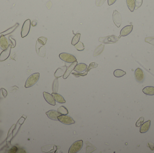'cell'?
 <instances>
[{"instance_id": "1", "label": "cell", "mask_w": 154, "mask_h": 153, "mask_svg": "<svg viewBox=\"0 0 154 153\" xmlns=\"http://www.w3.org/2000/svg\"><path fill=\"white\" fill-rule=\"evenodd\" d=\"M40 74L39 73H34L27 78L26 81L25 87L30 88L33 86L38 81L39 79Z\"/></svg>"}, {"instance_id": "2", "label": "cell", "mask_w": 154, "mask_h": 153, "mask_svg": "<svg viewBox=\"0 0 154 153\" xmlns=\"http://www.w3.org/2000/svg\"><path fill=\"white\" fill-rule=\"evenodd\" d=\"M119 37L115 35L109 36L105 37H100L99 41L104 44H114L116 43L119 41Z\"/></svg>"}, {"instance_id": "3", "label": "cell", "mask_w": 154, "mask_h": 153, "mask_svg": "<svg viewBox=\"0 0 154 153\" xmlns=\"http://www.w3.org/2000/svg\"><path fill=\"white\" fill-rule=\"evenodd\" d=\"M59 57L62 60L66 63L72 64L77 61V59L74 55L68 53H61L59 55Z\"/></svg>"}, {"instance_id": "4", "label": "cell", "mask_w": 154, "mask_h": 153, "mask_svg": "<svg viewBox=\"0 0 154 153\" xmlns=\"http://www.w3.org/2000/svg\"><path fill=\"white\" fill-rule=\"evenodd\" d=\"M31 26V21L30 19L26 20L23 24L22 28L21 35L22 38L26 37L29 34Z\"/></svg>"}, {"instance_id": "5", "label": "cell", "mask_w": 154, "mask_h": 153, "mask_svg": "<svg viewBox=\"0 0 154 153\" xmlns=\"http://www.w3.org/2000/svg\"><path fill=\"white\" fill-rule=\"evenodd\" d=\"M83 145L82 140H78L74 143L69 149V153H76L79 152Z\"/></svg>"}, {"instance_id": "6", "label": "cell", "mask_w": 154, "mask_h": 153, "mask_svg": "<svg viewBox=\"0 0 154 153\" xmlns=\"http://www.w3.org/2000/svg\"><path fill=\"white\" fill-rule=\"evenodd\" d=\"M112 19L116 26L120 27L122 22V17L120 13L116 10H114L112 15Z\"/></svg>"}, {"instance_id": "7", "label": "cell", "mask_w": 154, "mask_h": 153, "mask_svg": "<svg viewBox=\"0 0 154 153\" xmlns=\"http://www.w3.org/2000/svg\"><path fill=\"white\" fill-rule=\"evenodd\" d=\"M58 119L60 122L66 125H70L75 123L74 119L70 116L67 115H60L58 116Z\"/></svg>"}, {"instance_id": "8", "label": "cell", "mask_w": 154, "mask_h": 153, "mask_svg": "<svg viewBox=\"0 0 154 153\" xmlns=\"http://www.w3.org/2000/svg\"><path fill=\"white\" fill-rule=\"evenodd\" d=\"M134 76L136 80L139 83H142L144 80V75L141 69L137 68L134 72Z\"/></svg>"}, {"instance_id": "9", "label": "cell", "mask_w": 154, "mask_h": 153, "mask_svg": "<svg viewBox=\"0 0 154 153\" xmlns=\"http://www.w3.org/2000/svg\"><path fill=\"white\" fill-rule=\"evenodd\" d=\"M133 29V25H127L125 26L124 27L122 28L121 30L120 33V36L119 38L120 39L121 36H125L129 35L130 33L132 31Z\"/></svg>"}, {"instance_id": "10", "label": "cell", "mask_w": 154, "mask_h": 153, "mask_svg": "<svg viewBox=\"0 0 154 153\" xmlns=\"http://www.w3.org/2000/svg\"><path fill=\"white\" fill-rule=\"evenodd\" d=\"M46 115L49 119L53 120H58V117L61 115L58 111L55 110H50L46 112Z\"/></svg>"}, {"instance_id": "11", "label": "cell", "mask_w": 154, "mask_h": 153, "mask_svg": "<svg viewBox=\"0 0 154 153\" xmlns=\"http://www.w3.org/2000/svg\"><path fill=\"white\" fill-rule=\"evenodd\" d=\"M43 94L44 98L47 103L52 105H56V101L52 95L45 92H43Z\"/></svg>"}, {"instance_id": "12", "label": "cell", "mask_w": 154, "mask_h": 153, "mask_svg": "<svg viewBox=\"0 0 154 153\" xmlns=\"http://www.w3.org/2000/svg\"><path fill=\"white\" fill-rule=\"evenodd\" d=\"M11 46L10 45L9 47L1 52L0 54V61H4L8 59L10 53H11Z\"/></svg>"}, {"instance_id": "13", "label": "cell", "mask_w": 154, "mask_h": 153, "mask_svg": "<svg viewBox=\"0 0 154 153\" xmlns=\"http://www.w3.org/2000/svg\"><path fill=\"white\" fill-rule=\"evenodd\" d=\"M78 64V61H75L74 63H72L69 66L68 68L67 69L65 72V74L63 75V79H66L68 78V76L70 74V73L72 72V71L74 70L76 66Z\"/></svg>"}, {"instance_id": "14", "label": "cell", "mask_w": 154, "mask_h": 153, "mask_svg": "<svg viewBox=\"0 0 154 153\" xmlns=\"http://www.w3.org/2000/svg\"><path fill=\"white\" fill-rule=\"evenodd\" d=\"M9 47V43L7 38L5 36L0 37V48L1 50H6Z\"/></svg>"}, {"instance_id": "15", "label": "cell", "mask_w": 154, "mask_h": 153, "mask_svg": "<svg viewBox=\"0 0 154 153\" xmlns=\"http://www.w3.org/2000/svg\"><path fill=\"white\" fill-rule=\"evenodd\" d=\"M150 123H151V121L149 120L142 124V125L141 126L140 129V133H144L148 132L150 128Z\"/></svg>"}, {"instance_id": "16", "label": "cell", "mask_w": 154, "mask_h": 153, "mask_svg": "<svg viewBox=\"0 0 154 153\" xmlns=\"http://www.w3.org/2000/svg\"><path fill=\"white\" fill-rule=\"evenodd\" d=\"M66 70H67V66H65L60 67L57 69V70L56 71L54 75L56 78L61 77L64 75Z\"/></svg>"}, {"instance_id": "17", "label": "cell", "mask_w": 154, "mask_h": 153, "mask_svg": "<svg viewBox=\"0 0 154 153\" xmlns=\"http://www.w3.org/2000/svg\"><path fill=\"white\" fill-rule=\"evenodd\" d=\"M87 68V66L86 64H84V63H81V64H77L74 70L75 71H76L77 72H84L86 70Z\"/></svg>"}, {"instance_id": "18", "label": "cell", "mask_w": 154, "mask_h": 153, "mask_svg": "<svg viewBox=\"0 0 154 153\" xmlns=\"http://www.w3.org/2000/svg\"><path fill=\"white\" fill-rule=\"evenodd\" d=\"M52 95L55 100L57 101V103H66L65 99L61 95L59 94L56 93H53L52 94Z\"/></svg>"}, {"instance_id": "19", "label": "cell", "mask_w": 154, "mask_h": 153, "mask_svg": "<svg viewBox=\"0 0 154 153\" xmlns=\"http://www.w3.org/2000/svg\"><path fill=\"white\" fill-rule=\"evenodd\" d=\"M144 94L147 95H154V87L153 86H147L142 89Z\"/></svg>"}, {"instance_id": "20", "label": "cell", "mask_w": 154, "mask_h": 153, "mask_svg": "<svg viewBox=\"0 0 154 153\" xmlns=\"http://www.w3.org/2000/svg\"><path fill=\"white\" fill-rule=\"evenodd\" d=\"M104 47H105V45L104 44H101L99 46L96 47V49L95 50L94 53L93 54V56L96 57L99 55L101 54L103 50H104Z\"/></svg>"}, {"instance_id": "21", "label": "cell", "mask_w": 154, "mask_h": 153, "mask_svg": "<svg viewBox=\"0 0 154 153\" xmlns=\"http://www.w3.org/2000/svg\"><path fill=\"white\" fill-rule=\"evenodd\" d=\"M127 6L131 12H134L135 10V0H126Z\"/></svg>"}, {"instance_id": "22", "label": "cell", "mask_w": 154, "mask_h": 153, "mask_svg": "<svg viewBox=\"0 0 154 153\" xmlns=\"http://www.w3.org/2000/svg\"><path fill=\"white\" fill-rule=\"evenodd\" d=\"M126 73L124 71L120 69H117L114 71V75L116 77H121L126 75Z\"/></svg>"}, {"instance_id": "23", "label": "cell", "mask_w": 154, "mask_h": 153, "mask_svg": "<svg viewBox=\"0 0 154 153\" xmlns=\"http://www.w3.org/2000/svg\"><path fill=\"white\" fill-rule=\"evenodd\" d=\"M80 36V33H77V34H76L72 39V42H71L72 45L75 46L76 44H77L79 41Z\"/></svg>"}, {"instance_id": "24", "label": "cell", "mask_w": 154, "mask_h": 153, "mask_svg": "<svg viewBox=\"0 0 154 153\" xmlns=\"http://www.w3.org/2000/svg\"><path fill=\"white\" fill-rule=\"evenodd\" d=\"M57 111L60 113L61 115H67L68 114L69 112H68V110L64 106H60L57 109Z\"/></svg>"}, {"instance_id": "25", "label": "cell", "mask_w": 154, "mask_h": 153, "mask_svg": "<svg viewBox=\"0 0 154 153\" xmlns=\"http://www.w3.org/2000/svg\"><path fill=\"white\" fill-rule=\"evenodd\" d=\"M75 48L79 51H82L84 50L85 47L84 44L80 41H79L77 44L75 45Z\"/></svg>"}, {"instance_id": "26", "label": "cell", "mask_w": 154, "mask_h": 153, "mask_svg": "<svg viewBox=\"0 0 154 153\" xmlns=\"http://www.w3.org/2000/svg\"><path fill=\"white\" fill-rule=\"evenodd\" d=\"M58 79H56L54 80L53 82V86H52V89H53V92H57L58 91Z\"/></svg>"}, {"instance_id": "27", "label": "cell", "mask_w": 154, "mask_h": 153, "mask_svg": "<svg viewBox=\"0 0 154 153\" xmlns=\"http://www.w3.org/2000/svg\"><path fill=\"white\" fill-rule=\"evenodd\" d=\"M47 40V38L45 37H39L37 39V41L39 42V43L41 45H46Z\"/></svg>"}, {"instance_id": "28", "label": "cell", "mask_w": 154, "mask_h": 153, "mask_svg": "<svg viewBox=\"0 0 154 153\" xmlns=\"http://www.w3.org/2000/svg\"><path fill=\"white\" fill-rule=\"evenodd\" d=\"M98 66V64H96V63H91V64H90L89 66H88V67H87V69H86V72H88L89 71H90V70H91V69L95 68H96Z\"/></svg>"}, {"instance_id": "29", "label": "cell", "mask_w": 154, "mask_h": 153, "mask_svg": "<svg viewBox=\"0 0 154 153\" xmlns=\"http://www.w3.org/2000/svg\"><path fill=\"white\" fill-rule=\"evenodd\" d=\"M142 3H143V0H135V9L137 10L139 9V7H140L142 5Z\"/></svg>"}, {"instance_id": "30", "label": "cell", "mask_w": 154, "mask_h": 153, "mask_svg": "<svg viewBox=\"0 0 154 153\" xmlns=\"http://www.w3.org/2000/svg\"><path fill=\"white\" fill-rule=\"evenodd\" d=\"M145 41L154 46V37H146L145 39Z\"/></svg>"}, {"instance_id": "31", "label": "cell", "mask_w": 154, "mask_h": 153, "mask_svg": "<svg viewBox=\"0 0 154 153\" xmlns=\"http://www.w3.org/2000/svg\"><path fill=\"white\" fill-rule=\"evenodd\" d=\"M144 118L143 117H140L139 119V120L136 121V127H140L141 126L143 122H144Z\"/></svg>"}, {"instance_id": "32", "label": "cell", "mask_w": 154, "mask_h": 153, "mask_svg": "<svg viewBox=\"0 0 154 153\" xmlns=\"http://www.w3.org/2000/svg\"><path fill=\"white\" fill-rule=\"evenodd\" d=\"M87 73H88V72H86L85 71L84 73H82V72L81 73H79V72H78V73H75V72H74V73H72V75H74V76H75V77H79V76H85V75H87Z\"/></svg>"}, {"instance_id": "33", "label": "cell", "mask_w": 154, "mask_h": 153, "mask_svg": "<svg viewBox=\"0 0 154 153\" xmlns=\"http://www.w3.org/2000/svg\"><path fill=\"white\" fill-rule=\"evenodd\" d=\"M106 0H96V6H101L104 4L105 1Z\"/></svg>"}, {"instance_id": "34", "label": "cell", "mask_w": 154, "mask_h": 153, "mask_svg": "<svg viewBox=\"0 0 154 153\" xmlns=\"http://www.w3.org/2000/svg\"><path fill=\"white\" fill-rule=\"evenodd\" d=\"M148 147H149L151 150H154V144L152 143H149L148 144Z\"/></svg>"}, {"instance_id": "35", "label": "cell", "mask_w": 154, "mask_h": 153, "mask_svg": "<svg viewBox=\"0 0 154 153\" xmlns=\"http://www.w3.org/2000/svg\"><path fill=\"white\" fill-rule=\"evenodd\" d=\"M117 0H108V4L109 6H111V5L114 4L115 2H116Z\"/></svg>"}, {"instance_id": "36", "label": "cell", "mask_w": 154, "mask_h": 153, "mask_svg": "<svg viewBox=\"0 0 154 153\" xmlns=\"http://www.w3.org/2000/svg\"><path fill=\"white\" fill-rule=\"evenodd\" d=\"M17 150V147H15V146H14V147H12V148L11 149V150H10V152L11 153H15V152H16Z\"/></svg>"}]
</instances>
